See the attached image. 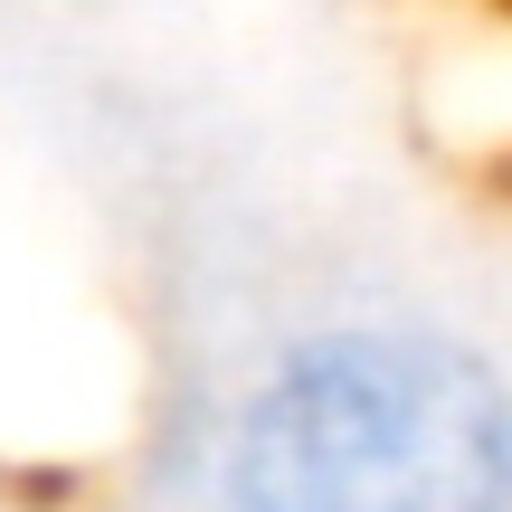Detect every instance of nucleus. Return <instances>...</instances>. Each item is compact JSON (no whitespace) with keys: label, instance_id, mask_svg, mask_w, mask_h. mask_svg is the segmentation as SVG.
I'll list each match as a JSON object with an SVG mask.
<instances>
[{"label":"nucleus","instance_id":"nucleus-1","mask_svg":"<svg viewBox=\"0 0 512 512\" xmlns=\"http://www.w3.org/2000/svg\"><path fill=\"white\" fill-rule=\"evenodd\" d=\"M219 512H512V370L427 323L285 332L219 418Z\"/></svg>","mask_w":512,"mask_h":512}]
</instances>
